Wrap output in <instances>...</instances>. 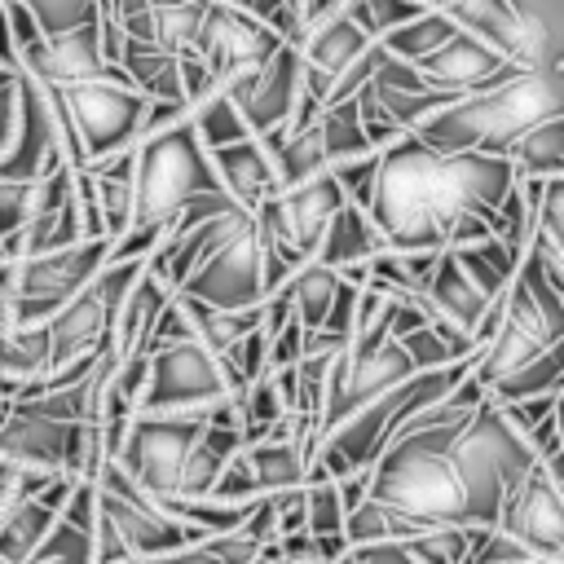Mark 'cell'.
Instances as JSON below:
<instances>
[{
  "label": "cell",
  "mask_w": 564,
  "mask_h": 564,
  "mask_svg": "<svg viewBox=\"0 0 564 564\" xmlns=\"http://www.w3.org/2000/svg\"><path fill=\"white\" fill-rule=\"evenodd\" d=\"M511 189L507 159L494 154H432L414 137L379 150V176L366 220L388 251H445L458 216H494Z\"/></svg>",
  "instance_id": "obj_1"
},
{
  "label": "cell",
  "mask_w": 564,
  "mask_h": 564,
  "mask_svg": "<svg viewBox=\"0 0 564 564\" xmlns=\"http://www.w3.org/2000/svg\"><path fill=\"white\" fill-rule=\"evenodd\" d=\"M555 115H564V70L511 75L485 93L454 97L445 110L423 119L410 137L432 154H494V159H502L520 132H529Z\"/></svg>",
  "instance_id": "obj_2"
},
{
  "label": "cell",
  "mask_w": 564,
  "mask_h": 564,
  "mask_svg": "<svg viewBox=\"0 0 564 564\" xmlns=\"http://www.w3.org/2000/svg\"><path fill=\"white\" fill-rule=\"evenodd\" d=\"M458 432L463 423L397 436L375 458L366 498L427 529H463V489L449 467V445Z\"/></svg>",
  "instance_id": "obj_3"
},
{
  "label": "cell",
  "mask_w": 564,
  "mask_h": 564,
  "mask_svg": "<svg viewBox=\"0 0 564 564\" xmlns=\"http://www.w3.org/2000/svg\"><path fill=\"white\" fill-rule=\"evenodd\" d=\"M467 370H471V361H458V366H445V370H419V375H410L405 383H397V388H388L383 397H375L370 405H361L357 414H348L344 423H335V427L317 441V449H313V458H308V467H304V485L344 480V476H352V471H370L375 458L392 445L397 427H401L410 414H419V410H427L432 401H441L449 388H458V383L467 379Z\"/></svg>",
  "instance_id": "obj_4"
},
{
  "label": "cell",
  "mask_w": 564,
  "mask_h": 564,
  "mask_svg": "<svg viewBox=\"0 0 564 564\" xmlns=\"http://www.w3.org/2000/svg\"><path fill=\"white\" fill-rule=\"evenodd\" d=\"M454 31L524 75L564 70V0H436Z\"/></svg>",
  "instance_id": "obj_5"
},
{
  "label": "cell",
  "mask_w": 564,
  "mask_h": 564,
  "mask_svg": "<svg viewBox=\"0 0 564 564\" xmlns=\"http://www.w3.org/2000/svg\"><path fill=\"white\" fill-rule=\"evenodd\" d=\"M132 154H137V167H132V220H128V229H163L167 234V220L185 203L207 198V194H225L216 172H212L207 150L198 145V137L189 128V115L176 128L137 141Z\"/></svg>",
  "instance_id": "obj_6"
},
{
  "label": "cell",
  "mask_w": 564,
  "mask_h": 564,
  "mask_svg": "<svg viewBox=\"0 0 564 564\" xmlns=\"http://www.w3.org/2000/svg\"><path fill=\"white\" fill-rule=\"evenodd\" d=\"M449 467L463 489V529H494L502 498L533 471V454L485 401L454 436Z\"/></svg>",
  "instance_id": "obj_7"
},
{
  "label": "cell",
  "mask_w": 564,
  "mask_h": 564,
  "mask_svg": "<svg viewBox=\"0 0 564 564\" xmlns=\"http://www.w3.org/2000/svg\"><path fill=\"white\" fill-rule=\"evenodd\" d=\"M176 295L207 304V308H220V313H242V308H256L264 300L260 242H256L251 212L238 207L220 220V234L212 238L207 256L198 260V269L185 278V286Z\"/></svg>",
  "instance_id": "obj_8"
},
{
  "label": "cell",
  "mask_w": 564,
  "mask_h": 564,
  "mask_svg": "<svg viewBox=\"0 0 564 564\" xmlns=\"http://www.w3.org/2000/svg\"><path fill=\"white\" fill-rule=\"evenodd\" d=\"M207 410H189V414H132V423L123 427V441L110 454V463L145 498H172L181 463H185L189 445L198 441V432L207 427Z\"/></svg>",
  "instance_id": "obj_9"
},
{
  "label": "cell",
  "mask_w": 564,
  "mask_h": 564,
  "mask_svg": "<svg viewBox=\"0 0 564 564\" xmlns=\"http://www.w3.org/2000/svg\"><path fill=\"white\" fill-rule=\"evenodd\" d=\"M106 251H110V242L106 238H93V242H75V247L48 251V256L18 260L13 317H9V326H22V330L44 326L62 304H70L106 269Z\"/></svg>",
  "instance_id": "obj_10"
},
{
  "label": "cell",
  "mask_w": 564,
  "mask_h": 564,
  "mask_svg": "<svg viewBox=\"0 0 564 564\" xmlns=\"http://www.w3.org/2000/svg\"><path fill=\"white\" fill-rule=\"evenodd\" d=\"M93 485H97V511H101V520L115 529V538L123 542L128 560H159V555H172V551H181V546L207 542L203 533L181 529L176 520H167L110 458L101 463V471H97Z\"/></svg>",
  "instance_id": "obj_11"
},
{
  "label": "cell",
  "mask_w": 564,
  "mask_h": 564,
  "mask_svg": "<svg viewBox=\"0 0 564 564\" xmlns=\"http://www.w3.org/2000/svg\"><path fill=\"white\" fill-rule=\"evenodd\" d=\"M137 278H141V264H106L70 304H62L44 322V335H48V370L70 366L79 357H93L101 348V339L110 335L115 308H119V300L128 295V286Z\"/></svg>",
  "instance_id": "obj_12"
},
{
  "label": "cell",
  "mask_w": 564,
  "mask_h": 564,
  "mask_svg": "<svg viewBox=\"0 0 564 564\" xmlns=\"http://www.w3.org/2000/svg\"><path fill=\"white\" fill-rule=\"evenodd\" d=\"M57 97H62V106L70 115V128H75L79 150H84V163H101V159L137 145L145 97L132 93L128 84L93 79V84L57 88Z\"/></svg>",
  "instance_id": "obj_13"
},
{
  "label": "cell",
  "mask_w": 564,
  "mask_h": 564,
  "mask_svg": "<svg viewBox=\"0 0 564 564\" xmlns=\"http://www.w3.org/2000/svg\"><path fill=\"white\" fill-rule=\"evenodd\" d=\"M145 357H150V370H145L137 414H189V410H207L229 397L220 383L216 357H207L194 339L154 348Z\"/></svg>",
  "instance_id": "obj_14"
},
{
  "label": "cell",
  "mask_w": 564,
  "mask_h": 564,
  "mask_svg": "<svg viewBox=\"0 0 564 564\" xmlns=\"http://www.w3.org/2000/svg\"><path fill=\"white\" fill-rule=\"evenodd\" d=\"M564 471L533 463V471L502 498L494 529L533 560H564Z\"/></svg>",
  "instance_id": "obj_15"
},
{
  "label": "cell",
  "mask_w": 564,
  "mask_h": 564,
  "mask_svg": "<svg viewBox=\"0 0 564 564\" xmlns=\"http://www.w3.org/2000/svg\"><path fill=\"white\" fill-rule=\"evenodd\" d=\"M278 48L282 44L256 18H247L242 4H225V0L203 4V26L194 40V53L203 57L216 88H229V84L256 75Z\"/></svg>",
  "instance_id": "obj_16"
},
{
  "label": "cell",
  "mask_w": 564,
  "mask_h": 564,
  "mask_svg": "<svg viewBox=\"0 0 564 564\" xmlns=\"http://www.w3.org/2000/svg\"><path fill=\"white\" fill-rule=\"evenodd\" d=\"M414 370H410V361H405V352H401V344L397 339H388V344H379V348H370V352H339L335 361H330V370H326V401H322V436L335 427V423H344L348 414H357L361 405H370L375 397H383L388 388H397V383H405Z\"/></svg>",
  "instance_id": "obj_17"
},
{
  "label": "cell",
  "mask_w": 564,
  "mask_h": 564,
  "mask_svg": "<svg viewBox=\"0 0 564 564\" xmlns=\"http://www.w3.org/2000/svg\"><path fill=\"white\" fill-rule=\"evenodd\" d=\"M238 119L247 123V137H264L273 128H286L291 115H295V101H300V53L295 48H278L256 75L220 88Z\"/></svg>",
  "instance_id": "obj_18"
},
{
  "label": "cell",
  "mask_w": 564,
  "mask_h": 564,
  "mask_svg": "<svg viewBox=\"0 0 564 564\" xmlns=\"http://www.w3.org/2000/svg\"><path fill=\"white\" fill-rule=\"evenodd\" d=\"M410 66H414V75L423 79L427 93H445V97L485 93V88H494L511 75H524V70H516L511 62H502L498 53H489L480 40H471L463 31H454L441 48H432L427 57H419Z\"/></svg>",
  "instance_id": "obj_19"
},
{
  "label": "cell",
  "mask_w": 564,
  "mask_h": 564,
  "mask_svg": "<svg viewBox=\"0 0 564 564\" xmlns=\"http://www.w3.org/2000/svg\"><path fill=\"white\" fill-rule=\"evenodd\" d=\"M53 167H62L57 159V141H53V123H48V101L44 88L31 75H18V123H13V141L0 154V181H40Z\"/></svg>",
  "instance_id": "obj_20"
},
{
  "label": "cell",
  "mask_w": 564,
  "mask_h": 564,
  "mask_svg": "<svg viewBox=\"0 0 564 564\" xmlns=\"http://www.w3.org/2000/svg\"><path fill=\"white\" fill-rule=\"evenodd\" d=\"M264 207H269L278 234L286 238V247L300 256V264H308V260L317 256V242H322L330 216L344 207V194H339V185H335L330 172H326V176H317V181H304V185H295V189L273 194Z\"/></svg>",
  "instance_id": "obj_21"
},
{
  "label": "cell",
  "mask_w": 564,
  "mask_h": 564,
  "mask_svg": "<svg viewBox=\"0 0 564 564\" xmlns=\"http://www.w3.org/2000/svg\"><path fill=\"white\" fill-rule=\"evenodd\" d=\"M370 48V40L348 22V13L339 9V18H330L326 26L308 31L304 44H300V97L308 106L322 110L326 93L335 88V79Z\"/></svg>",
  "instance_id": "obj_22"
},
{
  "label": "cell",
  "mask_w": 564,
  "mask_h": 564,
  "mask_svg": "<svg viewBox=\"0 0 564 564\" xmlns=\"http://www.w3.org/2000/svg\"><path fill=\"white\" fill-rule=\"evenodd\" d=\"M66 423L40 419L26 405H9L0 414V463L13 471H35V476H62V454H66Z\"/></svg>",
  "instance_id": "obj_23"
},
{
  "label": "cell",
  "mask_w": 564,
  "mask_h": 564,
  "mask_svg": "<svg viewBox=\"0 0 564 564\" xmlns=\"http://www.w3.org/2000/svg\"><path fill=\"white\" fill-rule=\"evenodd\" d=\"M207 159H212V172H216L220 189L234 198V207L256 212V207H264V203L278 194L273 163H269V154L260 150L256 137H247V141H238V145H225V150H216V154H207Z\"/></svg>",
  "instance_id": "obj_24"
},
{
  "label": "cell",
  "mask_w": 564,
  "mask_h": 564,
  "mask_svg": "<svg viewBox=\"0 0 564 564\" xmlns=\"http://www.w3.org/2000/svg\"><path fill=\"white\" fill-rule=\"evenodd\" d=\"M388 247H383V238L375 234V225L366 220V212H357V207H339L335 216H330V225H326V234H322V242H317V256H313V264H322V269H330V273H344V269H366L375 256H383Z\"/></svg>",
  "instance_id": "obj_25"
},
{
  "label": "cell",
  "mask_w": 564,
  "mask_h": 564,
  "mask_svg": "<svg viewBox=\"0 0 564 564\" xmlns=\"http://www.w3.org/2000/svg\"><path fill=\"white\" fill-rule=\"evenodd\" d=\"M423 300H427V308H432L441 322H449V326L463 330L467 339L476 335L485 308L494 304V300H485V295L458 273V264H454L449 251L436 256V269H432V282H427V295H423Z\"/></svg>",
  "instance_id": "obj_26"
},
{
  "label": "cell",
  "mask_w": 564,
  "mask_h": 564,
  "mask_svg": "<svg viewBox=\"0 0 564 564\" xmlns=\"http://www.w3.org/2000/svg\"><path fill=\"white\" fill-rule=\"evenodd\" d=\"M132 167H137L132 150H119L101 163H88V185H93V203H97L106 242L123 238V229L132 220Z\"/></svg>",
  "instance_id": "obj_27"
},
{
  "label": "cell",
  "mask_w": 564,
  "mask_h": 564,
  "mask_svg": "<svg viewBox=\"0 0 564 564\" xmlns=\"http://www.w3.org/2000/svg\"><path fill=\"white\" fill-rule=\"evenodd\" d=\"M502 159L511 167V181H555V176H564V115L542 119L538 128L520 132L507 145Z\"/></svg>",
  "instance_id": "obj_28"
},
{
  "label": "cell",
  "mask_w": 564,
  "mask_h": 564,
  "mask_svg": "<svg viewBox=\"0 0 564 564\" xmlns=\"http://www.w3.org/2000/svg\"><path fill=\"white\" fill-rule=\"evenodd\" d=\"M436 256L432 251H383L366 264V286L379 291L383 300H423Z\"/></svg>",
  "instance_id": "obj_29"
},
{
  "label": "cell",
  "mask_w": 564,
  "mask_h": 564,
  "mask_svg": "<svg viewBox=\"0 0 564 564\" xmlns=\"http://www.w3.org/2000/svg\"><path fill=\"white\" fill-rule=\"evenodd\" d=\"M242 449V432H225V427H203L198 441L189 445L181 476H176V494L172 498H207V489L216 485L220 467Z\"/></svg>",
  "instance_id": "obj_30"
},
{
  "label": "cell",
  "mask_w": 564,
  "mask_h": 564,
  "mask_svg": "<svg viewBox=\"0 0 564 564\" xmlns=\"http://www.w3.org/2000/svg\"><path fill=\"white\" fill-rule=\"evenodd\" d=\"M172 300H176V308L185 313L189 335H194V344H198L207 357H225L242 335L260 330V304H256V308H242V313H220V308L194 304V300H185V295H172Z\"/></svg>",
  "instance_id": "obj_31"
},
{
  "label": "cell",
  "mask_w": 564,
  "mask_h": 564,
  "mask_svg": "<svg viewBox=\"0 0 564 564\" xmlns=\"http://www.w3.org/2000/svg\"><path fill=\"white\" fill-rule=\"evenodd\" d=\"M560 375H564V344L524 361V366H516L511 375L494 379L485 388V401L494 410H502V405H516V401H529V397H542V392H560Z\"/></svg>",
  "instance_id": "obj_32"
},
{
  "label": "cell",
  "mask_w": 564,
  "mask_h": 564,
  "mask_svg": "<svg viewBox=\"0 0 564 564\" xmlns=\"http://www.w3.org/2000/svg\"><path fill=\"white\" fill-rule=\"evenodd\" d=\"M242 458H247V471H251V480H256V494H260V498L304 489V467H308V458H304L295 445L260 441V445H247V449H242Z\"/></svg>",
  "instance_id": "obj_33"
},
{
  "label": "cell",
  "mask_w": 564,
  "mask_h": 564,
  "mask_svg": "<svg viewBox=\"0 0 564 564\" xmlns=\"http://www.w3.org/2000/svg\"><path fill=\"white\" fill-rule=\"evenodd\" d=\"M449 256H454L458 273H463V278H467L485 300H498V295L511 286L516 269H520V260H516L498 238H485V242L463 247V251H449Z\"/></svg>",
  "instance_id": "obj_34"
},
{
  "label": "cell",
  "mask_w": 564,
  "mask_h": 564,
  "mask_svg": "<svg viewBox=\"0 0 564 564\" xmlns=\"http://www.w3.org/2000/svg\"><path fill=\"white\" fill-rule=\"evenodd\" d=\"M427 533V524H419V520H410V516H397V511H388V507H379V502H361L357 511H348L344 516V542L348 546H375V542H414V538H423Z\"/></svg>",
  "instance_id": "obj_35"
},
{
  "label": "cell",
  "mask_w": 564,
  "mask_h": 564,
  "mask_svg": "<svg viewBox=\"0 0 564 564\" xmlns=\"http://www.w3.org/2000/svg\"><path fill=\"white\" fill-rule=\"evenodd\" d=\"M335 286H339V273H330V269H322L313 260L291 273V282L282 286V295L291 300V317L300 322V330H322L326 308L335 300Z\"/></svg>",
  "instance_id": "obj_36"
},
{
  "label": "cell",
  "mask_w": 564,
  "mask_h": 564,
  "mask_svg": "<svg viewBox=\"0 0 564 564\" xmlns=\"http://www.w3.org/2000/svg\"><path fill=\"white\" fill-rule=\"evenodd\" d=\"M313 128H317V141H322L326 172L339 167V163H352V159H361V154H379V150H370L366 137H361V123H357V106H352V101L326 106Z\"/></svg>",
  "instance_id": "obj_37"
},
{
  "label": "cell",
  "mask_w": 564,
  "mask_h": 564,
  "mask_svg": "<svg viewBox=\"0 0 564 564\" xmlns=\"http://www.w3.org/2000/svg\"><path fill=\"white\" fill-rule=\"evenodd\" d=\"M203 26V0H176V4H150V48L181 57L194 48Z\"/></svg>",
  "instance_id": "obj_38"
},
{
  "label": "cell",
  "mask_w": 564,
  "mask_h": 564,
  "mask_svg": "<svg viewBox=\"0 0 564 564\" xmlns=\"http://www.w3.org/2000/svg\"><path fill=\"white\" fill-rule=\"evenodd\" d=\"M449 35H454L449 18L441 13V4H436V0H427V9H423L414 22H405L401 31L383 35V40H379V48H383L388 57H397V62H419V57H427L432 48H441Z\"/></svg>",
  "instance_id": "obj_39"
},
{
  "label": "cell",
  "mask_w": 564,
  "mask_h": 564,
  "mask_svg": "<svg viewBox=\"0 0 564 564\" xmlns=\"http://www.w3.org/2000/svg\"><path fill=\"white\" fill-rule=\"evenodd\" d=\"M189 128H194V137H198V145H203L207 154L247 141V123L238 119V110H234V101H229L225 93L203 97V101L189 110Z\"/></svg>",
  "instance_id": "obj_40"
},
{
  "label": "cell",
  "mask_w": 564,
  "mask_h": 564,
  "mask_svg": "<svg viewBox=\"0 0 564 564\" xmlns=\"http://www.w3.org/2000/svg\"><path fill=\"white\" fill-rule=\"evenodd\" d=\"M44 370H48V335H44V326H35V330H22V326L0 330V375L4 379L26 383V379H40Z\"/></svg>",
  "instance_id": "obj_41"
},
{
  "label": "cell",
  "mask_w": 564,
  "mask_h": 564,
  "mask_svg": "<svg viewBox=\"0 0 564 564\" xmlns=\"http://www.w3.org/2000/svg\"><path fill=\"white\" fill-rule=\"evenodd\" d=\"M423 9H427V0H344L348 22H352L370 44H379V40L392 35V31H401V26L414 22Z\"/></svg>",
  "instance_id": "obj_42"
},
{
  "label": "cell",
  "mask_w": 564,
  "mask_h": 564,
  "mask_svg": "<svg viewBox=\"0 0 564 564\" xmlns=\"http://www.w3.org/2000/svg\"><path fill=\"white\" fill-rule=\"evenodd\" d=\"M26 13L44 40H62L97 22V0H26Z\"/></svg>",
  "instance_id": "obj_43"
},
{
  "label": "cell",
  "mask_w": 564,
  "mask_h": 564,
  "mask_svg": "<svg viewBox=\"0 0 564 564\" xmlns=\"http://www.w3.org/2000/svg\"><path fill=\"white\" fill-rule=\"evenodd\" d=\"M414 564H467L471 529H427L423 538L405 542Z\"/></svg>",
  "instance_id": "obj_44"
},
{
  "label": "cell",
  "mask_w": 564,
  "mask_h": 564,
  "mask_svg": "<svg viewBox=\"0 0 564 564\" xmlns=\"http://www.w3.org/2000/svg\"><path fill=\"white\" fill-rule=\"evenodd\" d=\"M304 533H313V538L344 533V507H339L335 480L304 485Z\"/></svg>",
  "instance_id": "obj_45"
},
{
  "label": "cell",
  "mask_w": 564,
  "mask_h": 564,
  "mask_svg": "<svg viewBox=\"0 0 564 564\" xmlns=\"http://www.w3.org/2000/svg\"><path fill=\"white\" fill-rule=\"evenodd\" d=\"M375 176H379V154H361V159H352V163L330 167V181L339 185L344 203H348V207H357V212H366V207H370Z\"/></svg>",
  "instance_id": "obj_46"
},
{
  "label": "cell",
  "mask_w": 564,
  "mask_h": 564,
  "mask_svg": "<svg viewBox=\"0 0 564 564\" xmlns=\"http://www.w3.org/2000/svg\"><path fill=\"white\" fill-rule=\"evenodd\" d=\"M26 564H93V546H88V533L70 529V524H53V533L40 542V551L26 560Z\"/></svg>",
  "instance_id": "obj_47"
},
{
  "label": "cell",
  "mask_w": 564,
  "mask_h": 564,
  "mask_svg": "<svg viewBox=\"0 0 564 564\" xmlns=\"http://www.w3.org/2000/svg\"><path fill=\"white\" fill-rule=\"evenodd\" d=\"M207 498L220 502V507H251V502L260 498V494H256V480H251V471H247L242 449L220 467V476H216V485L207 489Z\"/></svg>",
  "instance_id": "obj_48"
},
{
  "label": "cell",
  "mask_w": 564,
  "mask_h": 564,
  "mask_svg": "<svg viewBox=\"0 0 564 564\" xmlns=\"http://www.w3.org/2000/svg\"><path fill=\"white\" fill-rule=\"evenodd\" d=\"M31 216H35V185L0 181V242L22 234Z\"/></svg>",
  "instance_id": "obj_49"
},
{
  "label": "cell",
  "mask_w": 564,
  "mask_h": 564,
  "mask_svg": "<svg viewBox=\"0 0 564 564\" xmlns=\"http://www.w3.org/2000/svg\"><path fill=\"white\" fill-rule=\"evenodd\" d=\"M564 405V392H542V397H529V401H516V405H502L498 414H502V423L524 441L542 419H551L555 410Z\"/></svg>",
  "instance_id": "obj_50"
},
{
  "label": "cell",
  "mask_w": 564,
  "mask_h": 564,
  "mask_svg": "<svg viewBox=\"0 0 564 564\" xmlns=\"http://www.w3.org/2000/svg\"><path fill=\"white\" fill-rule=\"evenodd\" d=\"M357 291H361V286H352V282H344V278H339L335 300H330L326 322H322V330H326V335H339L344 344H348V335H352V308H357Z\"/></svg>",
  "instance_id": "obj_51"
},
{
  "label": "cell",
  "mask_w": 564,
  "mask_h": 564,
  "mask_svg": "<svg viewBox=\"0 0 564 564\" xmlns=\"http://www.w3.org/2000/svg\"><path fill=\"white\" fill-rule=\"evenodd\" d=\"M185 339H194V335H189V322H185V313L176 308V300H167V308H163V313L154 317V326H150L145 352L167 348V344H185Z\"/></svg>",
  "instance_id": "obj_52"
},
{
  "label": "cell",
  "mask_w": 564,
  "mask_h": 564,
  "mask_svg": "<svg viewBox=\"0 0 564 564\" xmlns=\"http://www.w3.org/2000/svg\"><path fill=\"white\" fill-rule=\"evenodd\" d=\"M300 339H304V330H300L295 317H291L278 335H269V375H273V370H291V366L300 361Z\"/></svg>",
  "instance_id": "obj_53"
},
{
  "label": "cell",
  "mask_w": 564,
  "mask_h": 564,
  "mask_svg": "<svg viewBox=\"0 0 564 564\" xmlns=\"http://www.w3.org/2000/svg\"><path fill=\"white\" fill-rule=\"evenodd\" d=\"M273 520H278V538H291V533H304V489H291V494H273Z\"/></svg>",
  "instance_id": "obj_54"
},
{
  "label": "cell",
  "mask_w": 564,
  "mask_h": 564,
  "mask_svg": "<svg viewBox=\"0 0 564 564\" xmlns=\"http://www.w3.org/2000/svg\"><path fill=\"white\" fill-rule=\"evenodd\" d=\"M18 75L22 70H0V154L9 150L18 123Z\"/></svg>",
  "instance_id": "obj_55"
},
{
  "label": "cell",
  "mask_w": 564,
  "mask_h": 564,
  "mask_svg": "<svg viewBox=\"0 0 564 564\" xmlns=\"http://www.w3.org/2000/svg\"><path fill=\"white\" fill-rule=\"evenodd\" d=\"M185 115H189L185 106H172V101H145V115H141V132H137V141H145V137H159V132L176 128Z\"/></svg>",
  "instance_id": "obj_56"
},
{
  "label": "cell",
  "mask_w": 564,
  "mask_h": 564,
  "mask_svg": "<svg viewBox=\"0 0 564 564\" xmlns=\"http://www.w3.org/2000/svg\"><path fill=\"white\" fill-rule=\"evenodd\" d=\"M339 564H414L401 542H375V546H348Z\"/></svg>",
  "instance_id": "obj_57"
},
{
  "label": "cell",
  "mask_w": 564,
  "mask_h": 564,
  "mask_svg": "<svg viewBox=\"0 0 564 564\" xmlns=\"http://www.w3.org/2000/svg\"><path fill=\"white\" fill-rule=\"evenodd\" d=\"M366 489H370V471H352V476L335 480V494H339L344 516H348V511H357V507L366 502Z\"/></svg>",
  "instance_id": "obj_58"
},
{
  "label": "cell",
  "mask_w": 564,
  "mask_h": 564,
  "mask_svg": "<svg viewBox=\"0 0 564 564\" xmlns=\"http://www.w3.org/2000/svg\"><path fill=\"white\" fill-rule=\"evenodd\" d=\"M0 70H18V53H13V40H9L4 13H0Z\"/></svg>",
  "instance_id": "obj_59"
},
{
  "label": "cell",
  "mask_w": 564,
  "mask_h": 564,
  "mask_svg": "<svg viewBox=\"0 0 564 564\" xmlns=\"http://www.w3.org/2000/svg\"><path fill=\"white\" fill-rule=\"evenodd\" d=\"M18 388H22L18 379H4V375H0V414H4L9 405H13V397H18Z\"/></svg>",
  "instance_id": "obj_60"
},
{
  "label": "cell",
  "mask_w": 564,
  "mask_h": 564,
  "mask_svg": "<svg viewBox=\"0 0 564 564\" xmlns=\"http://www.w3.org/2000/svg\"><path fill=\"white\" fill-rule=\"evenodd\" d=\"M524 564H564V560H524Z\"/></svg>",
  "instance_id": "obj_61"
}]
</instances>
